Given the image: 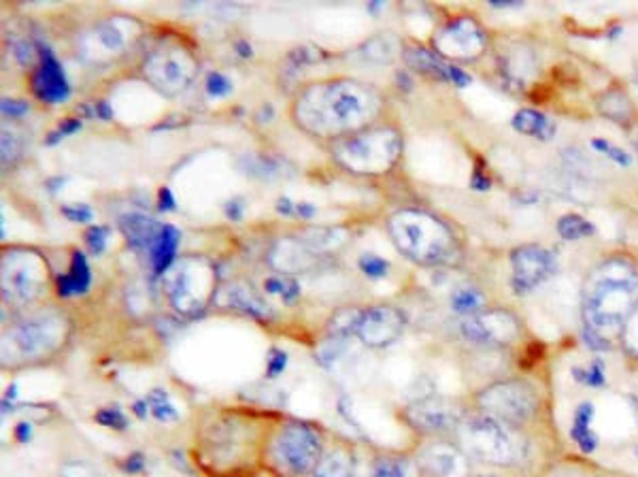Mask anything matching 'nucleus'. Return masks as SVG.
<instances>
[{"instance_id": "39448f33", "label": "nucleus", "mask_w": 638, "mask_h": 477, "mask_svg": "<svg viewBox=\"0 0 638 477\" xmlns=\"http://www.w3.org/2000/svg\"><path fill=\"white\" fill-rule=\"evenodd\" d=\"M388 235L393 248L423 269H453L465 260V248L458 232L441 216L421 209L402 207L388 218Z\"/></svg>"}, {"instance_id": "6e6552de", "label": "nucleus", "mask_w": 638, "mask_h": 477, "mask_svg": "<svg viewBox=\"0 0 638 477\" xmlns=\"http://www.w3.org/2000/svg\"><path fill=\"white\" fill-rule=\"evenodd\" d=\"M53 284L46 251L34 246H4L0 251V299L4 309L22 314L41 307Z\"/></svg>"}, {"instance_id": "5701e85b", "label": "nucleus", "mask_w": 638, "mask_h": 477, "mask_svg": "<svg viewBox=\"0 0 638 477\" xmlns=\"http://www.w3.org/2000/svg\"><path fill=\"white\" fill-rule=\"evenodd\" d=\"M500 71L511 83L524 86L537 71V56L526 46H514L500 58Z\"/></svg>"}, {"instance_id": "f03ea898", "label": "nucleus", "mask_w": 638, "mask_h": 477, "mask_svg": "<svg viewBox=\"0 0 638 477\" xmlns=\"http://www.w3.org/2000/svg\"><path fill=\"white\" fill-rule=\"evenodd\" d=\"M279 420L251 407H211L198 420L195 454L216 476H235L265 460L270 433Z\"/></svg>"}, {"instance_id": "aec40b11", "label": "nucleus", "mask_w": 638, "mask_h": 477, "mask_svg": "<svg viewBox=\"0 0 638 477\" xmlns=\"http://www.w3.org/2000/svg\"><path fill=\"white\" fill-rule=\"evenodd\" d=\"M554 269L556 258L542 246L526 244L511 251V281L516 292H532L542 281L554 276Z\"/></svg>"}, {"instance_id": "20e7f679", "label": "nucleus", "mask_w": 638, "mask_h": 477, "mask_svg": "<svg viewBox=\"0 0 638 477\" xmlns=\"http://www.w3.org/2000/svg\"><path fill=\"white\" fill-rule=\"evenodd\" d=\"M71 337L73 320L60 307L41 305L16 314V318L2 327V371H24L50 365L69 348Z\"/></svg>"}, {"instance_id": "473e14b6", "label": "nucleus", "mask_w": 638, "mask_h": 477, "mask_svg": "<svg viewBox=\"0 0 638 477\" xmlns=\"http://www.w3.org/2000/svg\"><path fill=\"white\" fill-rule=\"evenodd\" d=\"M637 153H638V141H637Z\"/></svg>"}, {"instance_id": "f3484780", "label": "nucleus", "mask_w": 638, "mask_h": 477, "mask_svg": "<svg viewBox=\"0 0 638 477\" xmlns=\"http://www.w3.org/2000/svg\"><path fill=\"white\" fill-rule=\"evenodd\" d=\"M330 258L319 254L298 230L275 239L267 250V265L277 276L298 277L323 269Z\"/></svg>"}, {"instance_id": "0eeeda50", "label": "nucleus", "mask_w": 638, "mask_h": 477, "mask_svg": "<svg viewBox=\"0 0 638 477\" xmlns=\"http://www.w3.org/2000/svg\"><path fill=\"white\" fill-rule=\"evenodd\" d=\"M162 295L179 318L195 320L207 314L220 292V274L216 262L205 254H183L165 269Z\"/></svg>"}, {"instance_id": "2f4dec72", "label": "nucleus", "mask_w": 638, "mask_h": 477, "mask_svg": "<svg viewBox=\"0 0 638 477\" xmlns=\"http://www.w3.org/2000/svg\"><path fill=\"white\" fill-rule=\"evenodd\" d=\"M60 477H97V471L83 460H64L58 469Z\"/></svg>"}, {"instance_id": "f8f14e48", "label": "nucleus", "mask_w": 638, "mask_h": 477, "mask_svg": "<svg viewBox=\"0 0 638 477\" xmlns=\"http://www.w3.org/2000/svg\"><path fill=\"white\" fill-rule=\"evenodd\" d=\"M146 37V26L132 16H107L88 26L77 37L79 56L94 64L109 67L139 50Z\"/></svg>"}, {"instance_id": "1a4fd4ad", "label": "nucleus", "mask_w": 638, "mask_h": 477, "mask_svg": "<svg viewBox=\"0 0 638 477\" xmlns=\"http://www.w3.org/2000/svg\"><path fill=\"white\" fill-rule=\"evenodd\" d=\"M137 71L156 95L177 99L186 95L200 76V56L186 37L167 34L141 56Z\"/></svg>"}, {"instance_id": "dca6fc26", "label": "nucleus", "mask_w": 638, "mask_h": 477, "mask_svg": "<svg viewBox=\"0 0 638 477\" xmlns=\"http://www.w3.org/2000/svg\"><path fill=\"white\" fill-rule=\"evenodd\" d=\"M488 30L472 16H456L437 28L432 51L447 64H470L488 51Z\"/></svg>"}, {"instance_id": "6ab92c4d", "label": "nucleus", "mask_w": 638, "mask_h": 477, "mask_svg": "<svg viewBox=\"0 0 638 477\" xmlns=\"http://www.w3.org/2000/svg\"><path fill=\"white\" fill-rule=\"evenodd\" d=\"M416 463L426 477H470L472 474V460L456 439H428L416 454Z\"/></svg>"}, {"instance_id": "7ed1b4c3", "label": "nucleus", "mask_w": 638, "mask_h": 477, "mask_svg": "<svg viewBox=\"0 0 638 477\" xmlns=\"http://www.w3.org/2000/svg\"><path fill=\"white\" fill-rule=\"evenodd\" d=\"M638 307V265L628 256H609L591 267L581 286V322L600 348L621 341Z\"/></svg>"}, {"instance_id": "f257e3e1", "label": "nucleus", "mask_w": 638, "mask_h": 477, "mask_svg": "<svg viewBox=\"0 0 638 477\" xmlns=\"http://www.w3.org/2000/svg\"><path fill=\"white\" fill-rule=\"evenodd\" d=\"M386 105V95L365 79L318 77L296 88L288 102V118L298 132L328 148L381 122Z\"/></svg>"}, {"instance_id": "c756f323", "label": "nucleus", "mask_w": 638, "mask_h": 477, "mask_svg": "<svg viewBox=\"0 0 638 477\" xmlns=\"http://www.w3.org/2000/svg\"><path fill=\"white\" fill-rule=\"evenodd\" d=\"M558 230L565 237L566 241H579L584 237H588L594 232V228L589 225L586 218L577 216V213H568L565 218H560L558 222Z\"/></svg>"}, {"instance_id": "a878e982", "label": "nucleus", "mask_w": 638, "mask_h": 477, "mask_svg": "<svg viewBox=\"0 0 638 477\" xmlns=\"http://www.w3.org/2000/svg\"><path fill=\"white\" fill-rule=\"evenodd\" d=\"M416 458H407L400 454H383L372 463V477H419Z\"/></svg>"}, {"instance_id": "b1692460", "label": "nucleus", "mask_w": 638, "mask_h": 477, "mask_svg": "<svg viewBox=\"0 0 638 477\" xmlns=\"http://www.w3.org/2000/svg\"><path fill=\"white\" fill-rule=\"evenodd\" d=\"M596 107H598L600 116H605L607 120H611L615 125H630L637 118L635 102L628 97V92L621 90V88H611V90L602 92L596 99Z\"/></svg>"}, {"instance_id": "2eb2a0df", "label": "nucleus", "mask_w": 638, "mask_h": 477, "mask_svg": "<svg viewBox=\"0 0 638 477\" xmlns=\"http://www.w3.org/2000/svg\"><path fill=\"white\" fill-rule=\"evenodd\" d=\"M470 409L456 397L430 395L409 403L402 411L405 423L426 439H453Z\"/></svg>"}, {"instance_id": "c85d7f7f", "label": "nucleus", "mask_w": 638, "mask_h": 477, "mask_svg": "<svg viewBox=\"0 0 638 477\" xmlns=\"http://www.w3.org/2000/svg\"><path fill=\"white\" fill-rule=\"evenodd\" d=\"M514 126L521 135H528L535 139H549L556 132V125L547 116L532 109H521L514 120Z\"/></svg>"}, {"instance_id": "bb28decb", "label": "nucleus", "mask_w": 638, "mask_h": 477, "mask_svg": "<svg viewBox=\"0 0 638 477\" xmlns=\"http://www.w3.org/2000/svg\"><path fill=\"white\" fill-rule=\"evenodd\" d=\"M449 307L458 318H468L488 307L486 295L475 286H460L449 295Z\"/></svg>"}, {"instance_id": "a211bd4d", "label": "nucleus", "mask_w": 638, "mask_h": 477, "mask_svg": "<svg viewBox=\"0 0 638 477\" xmlns=\"http://www.w3.org/2000/svg\"><path fill=\"white\" fill-rule=\"evenodd\" d=\"M407 328V316L390 302H375L360 309L353 337L370 350H383L393 346Z\"/></svg>"}, {"instance_id": "9b49d317", "label": "nucleus", "mask_w": 638, "mask_h": 477, "mask_svg": "<svg viewBox=\"0 0 638 477\" xmlns=\"http://www.w3.org/2000/svg\"><path fill=\"white\" fill-rule=\"evenodd\" d=\"M453 439L470 460L496 467L516 469L526 463L528 444L521 433L484 414H468Z\"/></svg>"}, {"instance_id": "4468645a", "label": "nucleus", "mask_w": 638, "mask_h": 477, "mask_svg": "<svg viewBox=\"0 0 638 477\" xmlns=\"http://www.w3.org/2000/svg\"><path fill=\"white\" fill-rule=\"evenodd\" d=\"M521 318L509 307H486L475 316L458 320V332L472 348L507 350L521 337Z\"/></svg>"}, {"instance_id": "ddd939ff", "label": "nucleus", "mask_w": 638, "mask_h": 477, "mask_svg": "<svg viewBox=\"0 0 638 477\" xmlns=\"http://www.w3.org/2000/svg\"><path fill=\"white\" fill-rule=\"evenodd\" d=\"M475 407L479 414L521 430L537 423L542 401L539 388L532 381L524 377H509L484 386L475 395Z\"/></svg>"}, {"instance_id": "423d86ee", "label": "nucleus", "mask_w": 638, "mask_h": 477, "mask_svg": "<svg viewBox=\"0 0 638 477\" xmlns=\"http://www.w3.org/2000/svg\"><path fill=\"white\" fill-rule=\"evenodd\" d=\"M330 160L351 177L381 179L392 176L405 153L402 130L390 122H377L349 135L328 148Z\"/></svg>"}, {"instance_id": "7c9ffc66", "label": "nucleus", "mask_w": 638, "mask_h": 477, "mask_svg": "<svg viewBox=\"0 0 638 477\" xmlns=\"http://www.w3.org/2000/svg\"><path fill=\"white\" fill-rule=\"evenodd\" d=\"M619 346L630 354L632 358L638 360V307L635 309V314L630 316L628 325L624 328V335H621V341Z\"/></svg>"}, {"instance_id": "cd10ccee", "label": "nucleus", "mask_w": 638, "mask_h": 477, "mask_svg": "<svg viewBox=\"0 0 638 477\" xmlns=\"http://www.w3.org/2000/svg\"><path fill=\"white\" fill-rule=\"evenodd\" d=\"M26 153V130L16 122H2V167H13Z\"/></svg>"}, {"instance_id": "393cba45", "label": "nucleus", "mask_w": 638, "mask_h": 477, "mask_svg": "<svg viewBox=\"0 0 638 477\" xmlns=\"http://www.w3.org/2000/svg\"><path fill=\"white\" fill-rule=\"evenodd\" d=\"M402 51V46L393 32H377L365 43L362 56L375 64H390Z\"/></svg>"}, {"instance_id": "412c9836", "label": "nucleus", "mask_w": 638, "mask_h": 477, "mask_svg": "<svg viewBox=\"0 0 638 477\" xmlns=\"http://www.w3.org/2000/svg\"><path fill=\"white\" fill-rule=\"evenodd\" d=\"M216 302H221L223 307L239 311L249 318H256V320H270L272 318V309L265 299V292H260L253 284L243 281V279H235L226 286H220Z\"/></svg>"}, {"instance_id": "4be33fe9", "label": "nucleus", "mask_w": 638, "mask_h": 477, "mask_svg": "<svg viewBox=\"0 0 638 477\" xmlns=\"http://www.w3.org/2000/svg\"><path fill=\"white\" fill-rule=\"evenodd\" d=\"M356 476V454L351 444L339 441L326 446V453L311 477H353Z\"/></svg>"}, {"instance_id": "9d476101", "label": "nucleus", "mask_w": 638, "mask_h": 477, "mask_svg": "<svg viewBox=\"0 0 638 477\" xmlns=\"http://www.w3.org/2000/svg\"><path fill=\"white\" fill-rule=\"evenodd\" d=\"M326 446V435L318 425L279 420L270 433L265 463L277 477H311Z\"/></svg>"}]
</instances>
